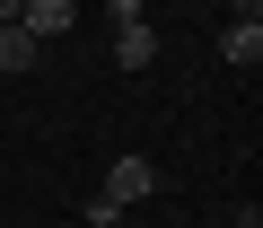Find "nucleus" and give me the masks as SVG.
<instances>
[{
  "label": "nucleus",
  "mask_w": 263,
  "mask_h": 228,
  "mask_svg": "<svg viewBox=\"0 0 263 228\" xmlns=\"http://www.w3.org/2000/svg\"><path fill=\"white\" fill-rule=\"evenodd\" d=\"M219 53H228L237 70H254V62H263V9H254V0H237V18H228V35H219Z\"/></svg>",
  "instance_id": "1"
},
{
  "label": "nucleus",
  "mask_w": 263,
  "mask_h": 228,
  "mask_svg": "<svg viewBox=\"0 0 263 228\" xmlns=\"http://www.w3.org/2000/svg\"><path fill=\"white\" fill-rule=\"evenodd\" d=\"M18 27L44 44V35H70L79 27V0H18Z\"/></svg>",
  "instance_id": "3"
},
{
  "label": "nucleus",
  "mask_w": 263,
  "mask_h": 228,
  "mask_svg": "<svg viewBox=\"0 0 263 228\" xmlns=\"http://www.w3.org/2000/svg\"><path fill=\"white\" fill-rule=\"evenodd\" d=\"M35 53H44V44H35V35H27L18 18L0 27V70H35Z\"/></svg>",
  "instance_id": "5"
},
{
  "label": "nucleus",
  "mask_w": 263,
  "mask_h": 228,
  "mask_svg": "<svg viewBox=\"0 0 263 228\" xmlns=\"http://www.w3.org/2000/svg\"><path fill=\"white\" fill-rule=\"evenodd\" d=\"M105 193H114L123 211H132V202H149V193H158V167L132 149V158H114V167H105Z\"/></svg>",
  "instance_id": "2"
},
{
  "label": "nucleus",
  "mask_w": 263,
  "mask_h": 228,
  "mask_svg": "<svg viewBox=\"0 0 263 228\" xmlns=\"http://www.w3.org/2000/svg\"><path fill=\"white\" fill-rule=\"evenodd\" d=\"M9 18H18V0H0V27H9Z\"/></svg>",
  "instance_id": "6"
},
{
  "label": "nucleus",
  "mask_w": 263,
  "mask_h": 228,
  "mask_svg": "<svg viewBox=\"0 0 263 228\" xmlns=\"http://www.w3.org/2000/svg\"><path fill=\"white\" fill-rule=\"evenodd\" d=\"M114 62H123V70H149V62H158V35H149V18L114 27Z\"/></svg>",
  "instance_id": "4"
}]
</instances>
